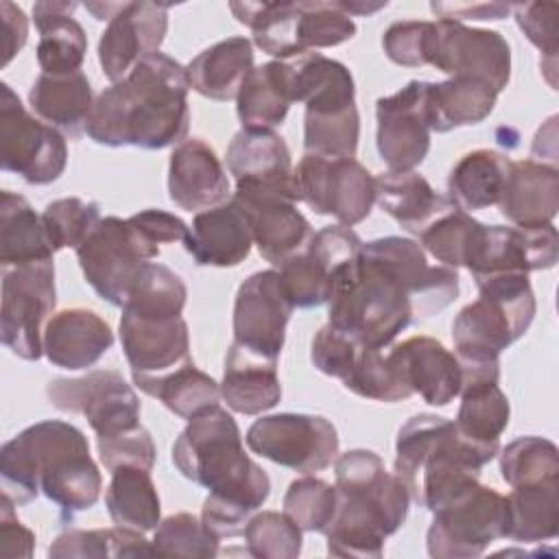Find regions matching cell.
I'll list each match as a JSON object with an SVG mask.
<instances>
[{
    "instance_id": "obj_15",
    "label": "cell",
    "mask_w": 559,
    "mask_h": 559,
    "mask_svg": "<svg viewBox=\"0 0 559 559\" xmlns=\"http://www.w3.org/2000/svg\"><path fill=\"white\" fill-rule=\"evenodd\" d=\"M251 452L301 474L328 469L338 456V432L321 415L277 413L255 419L245 437Z\"/></svg>"
},
{
    "instance_id": "obj_47",
    "label": "cell",
    "mask_w": 559,
    "mask_h": 559,
    "mask_svg": "<svg viewBox=\"0 0 559 559\" xmlns=\"http://www.w3.org/2000/svg\"><path fill=\"white\" fill-rule=\"evenodd\" d=\"M343 386L360 397L376 402H402L413 395V391L402 380L393 358L384 349L360 345Z\"/></svg>"
},
{
    "instance_id": "obj_42",
    "label": "cell",
    "mask_w": 559,
    "mask_h": 559,
    "mask_svg": "<svg viewBox=\"0 0 559 559\" xmlns=\"http://www.w3.org/2000/svg\"><path fill=\"white\" fill-rule=\"evenodd\" d=\"M507 498V537L518 544L550 542L559 533V480L513 487Z\"/></svg>"
},
{
    "instance_id": "obj_7",
    "label": "cell",
    "mask_w": 559,
    "mask_h": 559,
    "mask_svg": "<svg viewBox=\"0 0 559 559\" xmlns=\"http://www.w3.org/2000/svg\"><path fill=\"white\" fill-rule=\"evenodd\" d=\"M290 70L293 103H304L306 153L356 157L360 116L356 107L354 76L336 59L306 52L286 59Z\"/></svg>"
},
{
    "instance_id": "obj_29",
    "label": "cell",
    "mask_w": 559,
    "mask_h": 559,
    "mask_svg": "<svg viewBox=\"0 0 559 559\" xmlns=\"http://www.w3.org/2000/svg\"><path fill=\"white\" fill-rule=\"evenodd\" d=\"M498 205L513 227L552 223L559 210V168L535 159L511 162Z\"/></svg>"
},
{
    "instance_id": "obj_56",
    "label": "cell",
    "mask_w": 559,
    "mask_h": 559,
    "mask_svg": "<svg viewBox=\"0 0 559 559\" xmlns=\"http://www.w3.org/2000/svg\"><path fill=\"white\" fill-rule=\"evenodd\" d=\"M358 349H360V343H356L354 338L334 330L328 323L314 334L310 345V358L321 373L338 378L343 382L356 360Z\"/></svg>"
},
{
    "instance_id": "obj_27",
    "label": "cell",
    "mask_w": 559,
    "mask_h": 559,
    "mask_svg": "<svg viewBox=\"0 0 559 559\" xmlns=\"http://www.w3.org/2000/svg\"><path fill=\"white\" fill-rule=\"evenodd\" d=\"M41 345L55 367L79 371L96 365L111 349L114 332L94 310L66 308L48 319Z\"/></svg>"
},
{
    "instance_id": "obj_50",
    "label": "cell",
    "mask_w": 559,
    "mask_h": 559,
    "mask_svg": "<svg viewBox=\"0 0 559 559\" xmlns=\"http://www.w3.org/2000/svg\"><path fill=\"white\" fill-rule=\"evenodd\" d=\"M247 550L262 559H295L301 552V528L280 511H260L245 526Z\"/></svg>"
},
{
    "instance_id": "obj_59",
    "label": "cell",
    "mask_w": 559,
    "mask_h": 559,
    "mask_svg": "<svg viewBox=\"0 0 559 559\" xmlns=\"http://www.w3.org/2000/svg\"><path fill=\"white\" fill-rule=\"evenodd\" d=\"M430 11L439 20H502L511 13L504 2H430Z\"/></svg>"
},
{
    "instance_id": "obj_4",
    "label": "cell",
    "mask_w": 559,
    "mask_h": 559,
    "mask_svg": "<svg viewBox=\"0 0 559 559\" xmlns=\"http://www.w3.org/2000/svg\"><path fill=\"white\" fill-rule=\"evenodd\" d=\"M0 476L15 504L44 493L59 507L61 520L92 509L103 489L87 437L61 419L37 421L9 439L0 450Z\"/></svg>"
},
{
    "instance_id": "obj_14",
    "label": "cell",
    "mask_w": 559,
    "mask_h": 559,
    "mask_svg": "<svg viewBox=\"0 0 559 559\" xmlns=\"http://www.w3.org/2000/svg\"><path fill=\"white\" fill-rule=\"evenodd\" d=\"M55 304V262L2 269V345L22 360H37L44 354V328Z\"/></svg>"
},
{
    "instance_id": "obj_35",
    "label": "cell",
    "mask_w": 559,
    "mask_h": 559,
    "mask_svg": "<svg viewBox=\"0 0 559 559\" xmlns=\"http://www.w3.org/2000/svg\"><path fill=\"white\" fill-rule=\"evenodd\" d=\"M251 70L253 44L247 37L216 41L186 66L190 90L212 100L236 98Z\"/></svg>"
},
{
    "instance_id": "obj_25",
    "label": "cell",
    "mask_w": 559,
    "mask_h": 559,
    "mask_svg": "<svg viewBox=\"0 0 559 559\" xmlns=\"http://www.w3.org/2000/svg\"><path fill=\"white\" fill-rule=\"evenodd\" d=\"M168 197L186 212H203L231 199L227 173L205 140L188 138L173 148Z\"/></svg>"
},
{
    "instance_id": "obj_48",
    "label": "cell",
    "mask_w": 559,
    "mask_h": 559,
    "mask_svg": "<svg viewBox=\"0 0 559 559\" xmlns=\"http://www.w3.org/2000/svg\"><path fill=\"white\" fill-rule=\"evenodd\" d=\"M282 507L301 531L325 533L336 515L338 491L330 483L306 474L288 485Z\"/></svg>"
},
{
    "instance_id": "obj_24",
    "label": "cell",
    "mask_w": 559,
    "mask_h": 559,
    "mask_svg": "<svg viewBox=\"0 0 559 559\" xmlns=\"http://www.w3.org/2000/svg\"><path fill=\"white\" fill-rule=\"evenodd\" d=\"M120 343L131 376H162L192 360L188 323L181 317L155 319L122 310Z\"/></svg>"
},
{
    "instance_id": "obj_37",
    "label": "cell",
    "mask_w": 559,
    "mask_h": 559,
    "mask_svg": "<svg viewBox=\"0 0 559 559\" xmlns=\"http://www.w3.org/2000/svg\"><path fill=\"white\" fill-rule=\"evenodd\" d=\"M293 105L288 61H269L249 72L238 96L236 111L242 129L273 131Z\"/></svg>"
},
{
    "instance_id": "obj_3",
    "label": "cell",
    "mask_w": 559,
    "mask_h": 559,
    "mask_svg": "<svg viewBox=\"0 0 559 559\" xmlns=\"http://www.w3.org/2000/svg\"><path fill=\"white\" fill-rule=\"evenodd\" d=\"M188 90L186 68L164 52H153L96 96L85 133L114 148L155 151L181 144L190 129Z\"/></svg>"
},
{
    "instance_id": "obj_40",
    "label": "cell",
    "mask_w": 559,
    "mask_h": 559,
    "mask_svg": "<svg viewBox=\"0 0 559 559\" xmlns=\"http://www.w3.org/2000/svg\"><path fill=\"white\" fill-rule=\"evenodd\" d=\"M133 384L151 397H157L170 413L192 419L218 406L221 384L194 367L192 360L162 376H131Z\"/></svg>"
},
{
    "instance_id": "obj_62",
    "label": "cell",
    "mask_w": 559,
    "mask_h": 559,
    "mask_svg": "<svg viewBox=\"0 0 559 559\" xmlns=\"http://www.w3.org/2000/svg\"><path fill=\"white\" fill-rule=\"evenodd\" d=\"M85 9L92 11L96 20H107L109 22L122 9V2H87Z\"/></svg>"
},
{
    "instance_id": "obj_52",
    "label": "cell",
    "mask_w": 559,
    "mask_h": 559,
    "mask_svg": "<svg viewBox=\"0 0 559 559\" xmlns=\"http://www.w3.org/2000/svg\"><path fill=\"white\" fill-rule=\"evenodd\" d=\"M511 13L515 15L518 26L524 31L528 41L539 48L542 52V70L546 74V81L550 87H557L555 79V68H557V50H559V39H557V13L559 4L557 2H520L511 4Z\"/></svg>"
},
{
    "instance_id": "obj_39",
    "label": "cell",
    "mask_w": 559,
    "mask_h": 559,
    "mask_svg": "<svg viewBox=\"0 0 559 559\" xmlns=\"http://www.w3.org/2000/svg\"><path fill=\"white\" fill-rule=\"evenodd\" d=\"M509 170L507 155L493 148L469 151L450 170L448 199L463 212L498 205Z\"/></svg>"
},
{
    "instance_id": "obj_16",
    "label": "cell",
    "mask_w": 559,
    "mask_h": 559,
    "mask_svg": "<svg viewBox=\"0 0 559 559\" xmlns=\"http://www.w3.org/2000/svg\"><path fill=\"white\" fill-rule=\"evenodd\" d=\"M426 66H435L450 79L483 81L500 94L511 79V46L498 31L435 20L428 35Z\"/></svg>"
},
{
    "instance_id": "obj_31",
    "label": "cell",
    "mask_w": 559,
    "mask_h": 559,
    "mask_svg": "<svg viewBox=\"0 0 559 559\" xmlns=\"http://www.w3.org/2000/svg\"><path fill=\"white\" fill-rule=\"evenodd\" d=\"M227 168L236 183L249 181L282 188L299 201L290 151L275 131L240 129L227 146Z\"/></svg>"
},
{
    "instance_id": "obj_21",
    "label": "cell",
    "mask_w": 559,
    "mask_h": 559,
    "mask_svg": "<svg viewBox=\"0 0 559 559\" xmlns=\"http://www.w3.org/2000/svg\"><path fill=\"white\" fill-rule=\"evenodd\" d=\"M293 310L295 306L275 269L249 275L240 284L234 301V343L277 360Z\"/></svg>"
},
{
    "instance_id": "obj_61",
    "label": "cell",
    "mask_w": 559,
    "mask_h": 559,
    "mask_svg": "<svg viewBox=\"0 0 559 559\" xmlns=\"http://www.w3.org/2000/svg\"><path fill=\"white\" fill-rule=\"evenodd\" d=\"M343 11L352 17V15H371L380 9L386 7V2H365V0H341Z\"/></svg>"
},
{
    "instance_id": "obj_13",
    "label": "cell",
    "mask_w": 559,
    "mask_h": 559,
    "mask_svg": "<svg viewBox=\"0 0 559 559\" xmlns=\"http://www.w3.org/2000/svg\"><path fill=\"white\" fill-rule=\"evenodd\" d=\"M299 201L314 214L334 216L341 225H356L371 214L376 179L354 157L306 153L295 168Z\"/></svg>"
},
{
    "instance_id": "obj_41",
    "label": "cell",
    "mask_w": 559,
    "mask_h": 559,
    "mask_svg": "<svg viewBox=\"0 0 559 559\" xmlns=\"http://www.w3.org/2000/svg\"><path fill=\"white\" fill-rule=\"evenodd\" d=\"M107 513L114 524L133 531H153L162 522V507L148 469L118 467L105 491Z\"/></svg>"
},
{
    "instance_id": "obj_34",
    "label": "cell",
    "mask_w": 559,
    "mask_h": 559,
    "mask_svg": "<svg viewBox=\"0 0 559 559\" xmlns=\"http://www.w3.org/2000/svg\"><path fill=\"white\" fill-rule=\"evenodd\" d=\"M94 100L90 79L81 70L70 74L41 72L28 92L31 109L70 138H79L85 131Z\"/></svg>"
},
{
    "instance_id": "obj_9",
    "label": "cell",
    "mask_w": 559,
    "mask_h": 559,
    "mask_svg": "<svg viewBox=\"0 0 559 559\" xmlns=\"http://www.w3.org/2000/svg\"><path fill=\"white\" fill-rule=\"evenodd\" d=\"M229 9L251 28L253 44L280 61L338 46L356 35L341 2H231Z\"/></svg>"
},
{
    "instance_id": "obj_2",
    "label": "cell",
    "mask_w": 559,
    "mask_h": 559,
    "mask_svg": "<svg viewBox=\"0 0 559 559\" xmlns=\"http://www.w3.org/2000/svg\"><path fill=\"white\" fill-rule=\"evenodd\" d=\"M173 463L210 491L201 522L216 539L242 535L247 520L271 493L266 472L245 452L236 419L221 406L188 421L173 445Z\"/></svg>"
},
{
    "instance_id": "obj_60",
    "label": "cell",
    "mask_w": 559,
    "mask_h": 559,
    "mask_svg": "<svg viewBox=\"0 0 559 559\" xmlns=\"http://www.w3.org/2000/svg\"><path fill=\"white\" fill-rule=\"evenodd\" d=\"M0 24H2V66H7L26 44L28 17L17 4L4 0L0 2Z\"/></svg>"
},
{
    "instance_id": "obj_19",
    "label": "cell",
    "mask_w": 559,
    "mask_h": 559,
    "mask_svg": "<svg viewBox=\"0 0 559 559\" xmlns=\"http://www.w3.org/2000/svg\"><path fill=\"white\" fill-rule=\"evenodd\" d=\"M231 201L242 210L260 255L273 266L299 253L314 234L297 210V197L282 188L238 181Z\"/></svg>"
},
{
    "instance_id": "obj_17",
    "label": "cell",
    "mask_w": 559,
    "mask_h": 559,
    "mask_svg": "<svg viewBox=\"0 0 559 559\" xmlns=\"http://www.w3.org/2000/svg\"><path fill=\"white\" fill-rule=\"evenodd\" d=\"M559 236L552 223L542 227H504L476 223L463 266L474 282L504 273H531L555 266Z\"/></svg>"
},
{
    "instance_id": "obj_46",
    "label": "cell",
    "mask_w": 559,
    "mask_h": 559,
    "mask_svg": "<svg viewBox=\"0 0 559 559\" xmlns=\"http://www.w3.org/2000/svg\"><path fill=\"white\" fill-rule=\"evenodd\" d=\"M500 474L511 489L559 480V450L544 437H518L500 452Z\"/></svg>"
},
{
    "instance_id": "obj_49",
    "label": "cell",
    "mask_w": 559,
    "mask_h": 559,
    "mask_svg": "<svg viewBox=\"0 0 559 559\" xmlns=\"http://www.w3.org/2000/svg\"><path fill=\"white\" fill-rule=\"evenodd\" d=\"M100 218L103 216H100L98 203L83 201L79 197L50 201L41 212V221L55 253L68 247L76 251L87 240V236L96 229Z\"/></svg>"
},
{
    "instance_id": "obj_12",
    "label": "cell",
    "mask_w": 559,
    "mask_h": 559,
    "mask_svg": "<svg viewBox=\"0 0 559 559\" xmlns=\"http://www.w3.org/2000/svg\"><path fill=\"white\" fill-rule=\"evenodd\" d=\"M68 164V146L59 129L26 111L20 96L0 83V166L26 183L57 181Z\"/></svg>"
},
{
    "instance_id": "obj_5",
    "label": "cell",
    "mask_w": 559,
    "mask_h": 559,
    "mask_svg": "<svg viewBox=\"0 0 559 559\" xmlns=\"http://www.w3.org/2000/svg\"><path fill=\"white\" fill-rule=\"evenodd\" d=\"M338 507L325 528L328 552L334 557L378 559L384 539L408 515L411 493L402 478L386 472L371 450H349L334 461Z\"/></svg>"
},
{
    "instance_id": "obj_44",
    "label": "cell",
    "mask_w": 559,
    "mask_h": 559,
    "mask_svg": "<svg viewBox=\"0 0 559 559\" xmlns=\"http://www.w3.org/2000/svg\"><path fill=\"white\" fill-rule=\"evenodd\" d=\"M188 288L183 280L159 262H146L140 266L129 284L122 310L140 317H181Z\"/></svg>"
},
{
    "instance_id": "obj_11",
    "label": "cell",
    "mask_w": 559,
    "mask_h": 559,
    "mask_svg": "<svg viewBox=\"0 0 559 559\" xmlns=\"http://www.w3.org/2000/svg\"><path fill=\"white\" fill-rule=\"evenodd\" d=\"M159 255L153 242L131 218L105 216L76 249L85 282L100 299L122 308L127 290L142 264Z\"/></svg>"
},
{
    "instance_id": "obj_28",
    "label": "cell",
    "mask_w": 559,
    "mask_h": 559,
    "mask_svg": "<svg viewBox=\"0 0 559 559\" xmlns=\"http://www.w3.org/2000/svg\"><path fill=\"white\" fill-rule=\"evenodd\" d=\"M253 245V236L242 210L229 199L223 205L197 212L188 236L186 251L199 266H238L245 262Z\"/></svg>"
},
{
    "instance_id": "obj_1",
    "label": "cell",
    "mask_w": 559,
    "mask_h": 559,
    "mask_svg": "<svg viewBox=\"0 0 559 559\" xmlns=\"http://www.w3.org/2000/svg\"><path fill=\"white\" fill-rule=\"evenodd\" d=\"M456 295L454 269L430 266L411 238L384 236L362 242L334 280L328 323L365 347L386 349L402 330L441 312Z\"/></svg>"
},
{
    "instance_id": "obj_26",
    "label": "cell",
    "mask_w": 559,
    "mask_h": 559,
    "mask_svg": "<svg viewBox=\"0 0 559 559\" xmlns=\"http://www.w3.org/2000/svg\"><path fill=\"white\" fill-rule=\"evenodd\" d=\"M402 380L430 406H448L463 384V367L454 352L430 336H411L389 349Z\"/></svg>"
},
{
    "instance_id": "obj_38",
    "label": "cell",
    "mask_w": 559,
    "mask_h": 559,
    "mask_svg": "<svg viewBox=\"0 0 559 559\" xmlns=\"http://www.w3.org/2000/svg\"><path fill=\"white\" fill-rule=\"evenodd\" d=\"M52 245L48 240L41 214L11 190L0 194V266H22L52 262Z\"/></svg>"
},
{
    "instance_id": "obj_18",
    "label": "cell",
    "mask_w": 559,
    "mask_h": 559,
    "mask_svg": "<svg viewBox=\"0 0 559 559\" xmlns=\"http://www.w3.org/2000/svg\"><path fill=\"white\" fill-rule=\"evenodd\" d=\"M46 395L55 408L83 415L96 437L140 426V400L114 369H96L81 378H55L48 382Z\"/></svg>"
},
{
    "instance_id": "obj_51",
    "label": "cell",
    "mask_w": 559,
    "mask_h": 559,
    "mask_svg": "<svg viewBox=\"0 0 559 559\" xmlns=\"http://www.w3.org/2000/svg\"><path fill=\"white\" fill-rule=\"evenodd\" d=\"M151 544L153 552L162 557H214L218 555L221 539H216L192 513H175L155 526Z\"/></svg>"
},
{
    "instance_id": "obj_20",
    "label": "cell",
    "mask_w": 559,
    "mask_h": 559,
    "mask_svg": "<svg viewBox=\"0 0 559 559\" xmlns=\"http://www.w3.org/2000/svg\"><path fill=\"white\" fill-rule=\"evenodd\" d=\"M362 240L347 225H330L312 234L310 242L277 266L282 286L295 308L328 304L334 280L360 253Z\"/></svg>"
},
{
    "instance_id": "obj_33",
    "label": "cell",
    "mask_w": 559,
    "mask_h": 559,
    "mask_svg": "<svg viewBox=\"0 0 559 559\" xmlns=\"http://www.w3.org/2000/svg\"><path fill=\"white\" fill-rule=\"evenodd\" d=\"M79 2H35L33 20L39 31L37 63L46 74L79 72L87 52L83 26L74 20Z\"/></svg>"
},
{
    "instance_id": "obj_32",
    "label": "cell",
    "mask_w": 559,
    "mask_h": 559,
    "mask_svg": "<svg viewBox=\"0 0 559 559\" xmlns=\"http://www.w3.org/2000/svg\"><path fill=\"white\" fill-rule=\"evenodd\" d=\"M376 179V203L408 234H421L456 205L415 170H386Z\"/></svg>"
},
{
    "instance_id": "obj_58",
    "label": "cell",
    "mask_w": 559,
    "mask_h": 559,
    "mask_svg": "<svg viewBox=\"0 0 559 559\" xmlns=\"http://www.w3.org/2000/svg\"><path fill=\"white\" fill-rule=\"evenodd\" d=\"M153 242L162 245V242H177V240H186L188 236V225L170 214V212H164V210H142L133 216H129Z\"/></svg>"
},
{
    "instance_id": "obj_55",
    "label": "cell",
    "mask_w": 559,
    "mask_h": 559,
    "mask_svg": "<svg viewBox=\"0 0 559 559\" xmlns=\"http://www.w3.org/2000/svg\"><path fill=\"white\" fill-rule=\"evenodd\" d=\"M430 24L424 20H404L393 22L382 35L384 55L404 68H419L426 66V48Z\"/></svg>"
},
{
    "instance_id": "obj_45",
    "label": "cell",
    "mask_w": 559,
    "mask_h": 559,
    "mask_svg": "<svg viewBox=\"0 0 559 559\" xmlns=\"http://www.w3.org/2000/svg\"><path fill=\"white\" fill-rule=\"evenodd\" d=\"M48 555L55 559L66 557H153V544L144 537L142 531L127 526L114 528H70L61 533L48 548Z\"/></svg>"
},
{
    "instance_id": "obj_23",
    "label": "cell",
    "mask_w": 559,
    "mask_h": 559,
    "mask_svg": "<svg viewBox=\"0 0 559 559\" xmlns=\"http://www.w3.org/2000/svg\"><path fill=\"white\" fill-rule=\"evenodd\" d=\"M168 31V4L122 2V9L107 22L98 41L103 74L118 83L144 57L159 52Z\"/></svg>"
},
{
    "instance_id": "obj_22",
    "label": "cell",
    "mask_w": 559,
    "mask_h": 559,
    "mask_svg": "<svg viewBox=\"0 0 559 559\" xmlns=\"http://www.w3.org/2000/svg\"><path fill=\"white\" fill-rule=\"evenodd\" d=\"M426 81H411L376 100V146L389 170H415L430 151Z\"/></svg>"
},
{
    "instance_id": "obj_36",
    "label": "cell",
    "mask_w": 559,
    "mask_h": 559,
    "mask_svg": "<svg viewBox=\"0 0 559 559\" xmlns=\"http://www.w3.org/2000/svg\"><path fill=\"white\" fill-rule=\"evenodd\" d=\"M498 92L483 81L452 76L441 83L426 81V118L430 131L448 133L483 122L496 107Z\"/></svg>"
},
{
    "instance_id": "obj_8",
    "label": "cell",
    "mask_w": 559,
    "mask_h": 559,
    "mask_svg": "<svg viewBox=\"0 0 559 559\" xmlns=\"http://www.w3.org/2000/svg\"><path fill=\"white\" fill-rule=\"evenodd\" d=\"M480 295L452 321L454 354L467 362L500 360V352L522 338L535 317V295L526 273H504L476 282Z\"/></svg>"
},
{
    "instance_id": "obj_57",
    "label": "cell",
    "mask_w": 559,
    "mask_h": 559,
    "mask_svg": "<svg viewBox=\"0 0 559 559\" xmlns=\"http://www.w3.org/2000/svg\"><path fill=\"white\" fill-rule=\"evenodd\" d=\"M13 498L2 491L0 500V555L11 559V557H31L35 548V533L26 528L17 515Z\"/></svg>"
},
{
    "instance_id": "obj_30",
    "label": "cell",
    "mask_w": 559,
    "mask_h": 559,
    "mask_svg": "<svg viewBox=\"0 0 559 559\" xmlns=\"http://www.w3.org/2000/svg\"><path fill=\"white\" fill-rule=\"evenodd\" d=\"M221 397L227 408L240 415H262L271 411L282 397L277 360L231 343L225 358Z\"/></svg>"
},
{
    "instance_id": "obj_10",
    "label": "cell",
    "mask_w": 559,
    "mask_h": 559,
    "mask_svg": "<svg viewBox=\"0 0 559 559\" xmlns=\"http://www.w3.org/2000/svg\"><path fill=\"white\" fill-rule=\"evenodd\" d=\"M432 515L426 548L435 559H474L496 539H507V498L480 483L435 509Z\"/></svg>"
},
{
    "instance_id": "obj_53",
    "label": "cell",
    "mask_w": 559,
    "mask_h": 559,
    "mask_svg": "<svg viewBox=\"0 0 559 559\" xmlns=\"http://www.w3.org/2000/svg\"><path fill=\"white\" fill-rule=\"evenodd\" d=\"M476 218H472L469 212H463L454 207L452 212L437 218L428 229L419 234V245L426 249L432 258L443 262L450 269L463 266L465 251L472 238V231L476 227Z\"/></svg>"
},
{
    "instance_id": "obj_6",
    "label": "cell",
    "mask_w": 559,
    "mask_h": 559,
    "mask_svg": "<svg viewBox=\"0 0 559 559\" xmlns=\"http://www.w3.org/2000/svg\"><path fill=\"white\" fill-rule=\"evenodd\" d=\"M498 452L500 445H480L465 439L454 421L419 413L397 430L393 472L406 485L411 500L435 511L474 487L480 469Z\"/></svg>"
},
{
    "instance_id": "obj_43",
    "label": "cell",
    "mask_w": 559,
    "mask_h": 559,
    "mask_svg": "<svg viewBox=\"0 0 559 559\" xmlns=\"http://www.w3.org/2000/svg\"><path fill=\"white\" fill-rule=\"evenodd\" d=\"M461 406L456 413V430L480 445H500V437L509 426L511 406L498 382L480 380L461 386Z\"/></svg>"
},
{
    "instance_id": "obj_54",
    "label": "cell",
    "mask_w": 559,
    "mask_h": 559,
    "mask_svg": "<svg viewBox=\"0 0 559 559\" xmlns=\"http://www.w3.org/2000/svg\"><path fill=\"white\" fill-rule=\"evenodd\" d=\"M96 445L107 472H116L118 467H142L151 472L155 465L157 450L151 432L142 424L109 437H96Z\"/></svg>"
}]
</instances>
